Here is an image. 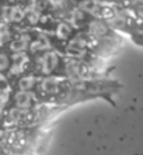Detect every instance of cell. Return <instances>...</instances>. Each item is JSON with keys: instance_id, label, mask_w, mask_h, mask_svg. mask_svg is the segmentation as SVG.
<instances>
[{"instance_id": "5bb4252c", "label": "cell", "mask_w": 143, "mask_h": 155, "mask_svg": "<svg viewBox=\"0 0 143 155\" xmlns=\"http://www.w3.org/2000/svg\"><path fill=\"white\" fill-rule=\"evenodd\" d=\"M98 4L94 0H83L80 3V10H84V12H89V13H95Z\"/></svg>"}, {"instance_id": "6da1fadb", "label": "cell", "mask_w": 143, "mask_h": 155, "mask_svg": "<svg viewBox=\"0 0 143 155\" xmlns=\"http://www.w3.org/2000/svg\"><path fill=\"white\" fill-rule=\"evenodd\" d=\"M59 64V57L55 51H49L41 58V71L42 74L51 75Z\"/></svg>"}, {"instance_id": "277c9868", "label": "cell", "mask_w": 143, "mask_h": 155, "mask_svg": "<svg viewBox=\"0 0 143 155\" xmlns=\"http://www.w3.org/2000/svg\"><path fill=\"white\" fill-rule=\"evenodd\" d=\"M28 44H30V37L28 35H21V37L16 38L10 42V49L13 52H24L25 49L28 48Z\"/></svg>"}, {"instance_id": "30bf717a", "label": "cell", "mask_w": 143, "mask_h": 155, "mask_svg": "<svg viewBox=\"0 0 143 155\" xmlns=\"http://www.w3.org/2000/svg\"><path fill=\"white\" fill-rule=\"evenodd\" d=\"M89 30L90 33L95 37H100V35H104L107 33V27L100 21H91L90 25H89Z\"/></svg>"}, {"instance_id": "5b68a950", "label": "cell", "mask_w": 143, "mask_h": 155, "mask_svg": "<svg viewBox=\"0 0 143 155\" xmlns=\"http://www.w3.org/2000/svg\"><path fill=\"white\" fill-rule=\"evenodd\" d=\"M51 47V42L45 35H39L35 41H30L28 48L31 49V52H38V51H44Z\"/></svg>"}, {"instance_id": "4fadbf2b", "label": "cell", "mask_w": 143, "mask_h": 155, "mask_svg": "<svg viewBox=\"0 0 143 155\" xmlns=\"http://www.w3.org/2000/svg\"><path fill=\"white\" fill-rule=\"evenodd\" d=\"M25 17H27V20H28L30 24H37L38 21L41 20V14H39V10H37L35 7H31L30 10L25 12Z\"/></svg>"}, {"instance_id": "2e32d148", "label": "cell", "mask_w": 143, "mask_h": 155, "mask_svg": "<svg viewBox=\"0 0 143 155\" xmlns=\"http://www.w3.org/2000/svg\"><path fill=\"white\" fill-rule=\"evenodd\" d=\"M83 17H84V14H83V10H73L72 12V14H70V23L74 25H77L79 24V21H82L83 20Z\"/></svg>"}, {"instance_id": "ba28073f", "label": "cell", "mask_w": 143, "mask_h": 155, "mask_svg": "<svg viewBox=\"0 0 143 155\" xmlns=\"http://www.w3.org/2000/svg\"><path fill=\"white\" fill-rule=\"evenodd\" d=\"M41 87L46 93H56L59 89V81L55 78H46L41 83Z\"/></svg>"}, {"instance_id": "9a60e30c", "label": "cell", "mask_w": 143, "mask_h": 155, "mask_svg": "<svg viewBox=\"0 0 143 155\" xmlns=\"http://www.w3.org/2000/svg\"><path fill=\"white\" fill-rule=\"evenodd\" d=\"M10 86H6L3 89H0V106H4L6 103L8 102V99H10Z\"/></svg>"}, {"instance_id": "ffe728a7", "label": "cell", "mask_w": 143, "mask_h": 155, "mask_svg": "<svg viewBox=\"0 0 143 155\" xmlns=\"http://www.w3.org/2000/svg\"><path fill=\"white\" fill-rule=\"evenodd\" d=\"M4 2H13V0H4Z\"/></svg>"}, {"instance_id": "52a82bcc", "label": "cell", "mask_w": 143, "mask_h": 155, "mask_svg": "<svg viewBox=\"0 0 143 155\" xmlns=\"http://www.w3.org/2000/svg\"><path fill=\"white\" fill-rule=\"evenodd\" d=\"M21 118V110L20 109H10L6 114V118H4V126L6 127H11V126H16L17 123L20 121Z\"/></svg>"}, {"instance_id": "9c48e42d", "label": "cell", "mask_w": 143, "mask_h": 155, "mask_svg": "<svg viewBox=\"0 0 143 155\" xmlns=\"http://www.w3.org/2000/svg\"><path fill=\"white\" fill-rule=\"evenodd\" d=\"M70 35H72V27L69 23H66V21L59 23L56 27V37L59 40H67Z\"/></svg>"}, {"instance_id": "8992f818", "label": "cell", "mask_w": 143, "mask_h": 155, "mask_svg": "<svg viewBox=\"0 0 143 155\" xmlns=\"http://www.w3.org/2000/svg\"><path fill=\"white\" fill-rule=\"evenodd\" d=\"M8 14H7V18L8 21H13V23H20L25 18V10L21 6H13L11 8L7 10Z\"/></svg>"}, {"instance_id": "7c38bea8", "label": "cell", "mask_w": 143, "mask_h": 155, "mask_svg": "<svg viewBox=\"0 0 143 155\" xmlns=\"http://www.w3.org/2000/svg\"><path fill=\"white\" fill-rule=\"evenodd\" d=\"M35 78L34 76H24L18 81V87L20 90H31L35 86Z\"/></svg>"}, {"instance_id": "3957f363", "label": "cell", "mask_w": 143, "mask_h": 155, "mask_svg": "<svg viewBox=\"0 0 143 155\" xmlns=\"http://www.w3.org/2000/svg\"><path fill=\"white\" fill-rule=\"evenodd\" d=\"M34 102V94L30 90H20L18 93L14 96V103L16 107L20 110H28Z\"/></svg>"}, {"instance_id": "ac0fdd59", "label": "cell", "mask_w": 143, "mask_h": 155, "mask_svg": "<svg viewBox=\"0 0 143 155\" xmlns=\"http://www.w3.org/2000/svg\"><path fill=\"white\" fill-rule=\"evenodd\" d=\"M48 2H49L51 6H53V7H61L65 0H48Z\"/></svg>"}, {"instance_id": "7a4b0ae2", "label": "cell", "mask_w": 143, "mask_h": 155, "mask_svg": "<svg viewBox=\"0 0 143 155\" xmlns=\"http://www.w3.org/2000/svg\"><path fill=\"white\" fill-rule=\"evenodd\" d=\"M11 68H10V74L18 75L25 69V66L28 64V55L25 52H14L11 58Z\"/></svg>"}, {"instance_id": "8fae6325", "label": "cell", "mask_w": 143, "mask_h": 155, "mask_svg": "<svg viewBox=\"0 0 143 155\" xmlns=\"http://www.w3.org/2000/svg\"><path fill=\"white\" fill-rule=\"evenodd\" d=\"M10 38H11V34H10L8 24L7 23H0V47L7 44Z\"/></svg>"}, {"instance_id": "d6986e66", "label": "cell", "mask_w": 143, "mask_h": 155, "mask_svg": "<svg viewBox=\"0 0 143 155\" xmlns=\"http://www.w3.org/2000/svg\"><path fill=\"white\" fill-rule=\"evenodd\" d=\"M6 138H7V134H6L3 130H0V144L4 143V141H6Z\"/></svg>"}, {"instance_id": "44dd1931", "label": "cell", "mask_w": 143, "mask_h": 155, "mask_svg": "<svg viewBox=\"0 0 143 155\" xmlns=\"http://www.w3.org/2000/svg\"><path fill=\"white\" fill-rule=\"evenodd\" d=\"M24 155H30V154H24Z\"/></svg>"}, {"instance_id": "e0dca14e", "label": "cell", "mask_w": 143, "mask_h": 155, "mask_svg": "<svg viewBox=\"0 0 143 155\" xmlns=\"http://www.w3.org/2000/svg\"><path fill=\"white\" fill-rule=\"evenodd\" d=\"M8 66H10V59H8V57L6 54L0 52V72L8 69Z\"/></svg>"}]
</instances>
